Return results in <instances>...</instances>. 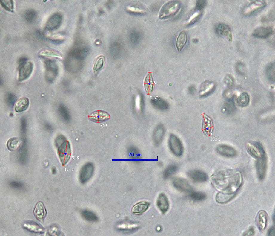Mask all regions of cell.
<instances>
[{
    "instance_id": "obj_4",
    "label": "cell",
    "mask_w": 275,
    "mask_h": 236,
    "mask_svg": "<svg viewBox=\"0 0 275 236\" xmlns=\"http://www.w3.org/2000/svg\"><path fill=\"white\" fill-rule=\"evenodd\" d=\"M246 148L248 153L254 158L257 159L265 156L262 146L257 142H248L246 144Z\"/></svg>"
},
{
    "instance_id": "obj_35",
    "label": "cell",
    "mask_w": 275,
    "mask_h": 236,
    "mask_svg": "<svg viewBox=\"0 0 275 236\" xmlns=\"http://www.w3.org/2000/svg\"><path fill=\"white\" fill-rule=\"evenodd\" d=\"M0 4L5 10L11 12L13 11L14 2L13 0H0Z\"/></svg>"
},
{
    "instance_id": "obj_28",
    "label": "cell",
    "mask_w": 275,
    "mask_h": 236,
    "mask_svg": "<svg viewBox=\"0 0 275 236\" xmlns=\"http://www.w3.org/2000/svg\"><path fill=\"white\" fill-rule=\"evenodd\" d=\"M178 169V167L176 164H173L169 165L165 169L163 173V176L167 179L176 173Z\"/></svg>"
},
{
    "instance_id": "obj_6",
    "label": "cell",
    "mask_w": 275,
    "mask_h": 236,
    "mask_svg": "<svg viewBox=\"0 0 275 236\" xmlns=\"http://www.w3.org/2000/svg\"><path fill=\"white\" fill-rule=\"evenodd\" d=\"M45 77L46 80L51 83L54 80L57 72V67L53 60L46 59L44 61Z\"/></svg>"
},
{
    "instance_id": "obj_46",
    "label": "cell",
    "mask_w": 275,
    "mask_h": 236,
    "mask_svg": "<svg viewBox=\"0 0 275 236\" xmlns=\"http://www.w3.org/2000/svg\"><path fill=\"white\" fill-rule=\"evenodd\" d=\"M127 9L129 11L133 12L141 13L143 12V10H140V9L137 8H135L133 7H129L127 8Z\"/></svg>"
},
{
    "instance_id": "obj_36",
    "label": "cell",
    "mask_w": 275,
    "mask_h": 236,
    "mask_svg": "<svg viewBox=\"0 0 275 236\" xmlns=\"http://www.w3.org/2000/svg\"><path fill=\"white\" fill-rule=\"evenodd\" d=\"M104 58L103 56L99 57L96 61L93 67V70L96 74L102 68L104 64Z\"/></svg>"
},
{
    "instance_id": "obj_15",
    "label": "cell",
    "mask_w": 275,
    "mask_h": 236,
    "mask_svg": "<svg viewBox=\"0 0 275 236\" xmlns=\"http://www.w3.org/2000/svg\"><path fill=\"white\" fill-rule=\"evenodd\" d=\"M273 31V28L271 27H259L254 30L252 35L256 38H265L269 36Z\"/></svg>"
},
{
    "instance_id": "obj_45",
    "label": "cell",
    "mask_w": 275,
    "mask_h": 236,
    "mask_svg": "<svg viewBox=\"0 0 275 236\" xmlns=\"http://www.w3.org/2000/svg\"><path fill=\"white\" fill-rule=\"evenodd\" d=\"M27 61V59L25 57H21L18 61V68L21 66Z\"/></svg>"
},
{
    "instance_id": "obj_5",
    "label": "cell",
    "mask_w": 275,
    "mask_h": 236,
    "mask_svg": "<svg viewBox=\"0 0 275 236\" xmlns=\"http://www.w3.org/2000/svg\"><path fill=\"white\" fill-rule=\"evenodd\" d=\"M266 5V2L264 1H254L244 8L243 14L245 16L252 15L259 11Z\"/></svg>"
},
{
    "instance_id": "obj_20",
    "label": "cell",
    "mask_w": 275,
    "mask_h": 236,
    "mask_svg": "<svg viewBox=\"0 0 275 236\" xmlns=\"http://www.w3.org/2000/svg\"><path fill=\"white\" fill-rule=\"evenodd\" d=\"M149 205V203L147 202H139L133 207L131 209L132 213L136 215L141 214L148 210Z\"/></svg>"
},
{
    "instance_id": "obj_21",
    "label": "cell",
    "mask_w": 275,
    "mask_h": 236,
    "mask_svg": "<svg viewBox=\"0 0 275 236\" xmlns=\"http://www.w3.org/2000/svg\"><path fill=\"white\" fill-rule=\"evenodd\" d=\"M202 124V130L205 134H211L213 129V124L211 118L207 115L204 114Z\"/></svg>"
},
{
    "instance_id": "obj_14",
    "label": "cell",
    "mask_w": 275,
    "mask_h": 236,
    "mask_svg": "<svg viewBox=\"0 0 275 236\" xmlns=\"http://www.w3.org/2000/svg\"><path fill=\"white\" fill-rule=\"evenodd\" d=\"M268 219L267 214L265 211L261 210L258 212L256 222L257 226L260 231H263L265 229L267 225Z\"/></svg>"
},
{
    "instance_id": "obj_18",
    "label": "cell",
    "mask_w": 275,
    "mask_h": 236,
    "mask_svg": "<svg viewBox=\"0 0 275 236\" xmlns=\"http://www.w3.org/2000/svg\"><path fill=\"white\" fill-rule=\"evenodd\" d=\"M216 150L221 155L227 157H233L236 154L235 150L233 147L225 145H218L216 148Z\"/></svg>"
},
{
    "instance_id": "obj_3",
    "label": "cell",
    "mask_w": 275,
    "mask_h": 236,
    "mask_svg": "<svg viewBox=\"0 0 275 236\" xmlns=\"http://www.w3.org/2000/svg\"><path fill=\"white\" fill-rule=\"evenodd\" d=\"M168 145L171 152L177 157L181 156L183 153L184 148L182 142L176 135L172 134L169 136Z\"/></svg>"
},
{
    "instance_id": "obj_24",
    "label": "cell",
    "mask_w": 275,
    "mask_h": 236,
    "mask_svg": "<svg viewBox=\"0 0 275 236\" xmlns=\"http://www.w3.org/2000/svg\"><path fill=\"white\" fill-rule=\"evenodd\" d=\"M139 227L138 225L135 223L130 221H124L119 223L118 229L120 230L125 231H133Z\"/></svg>"
},
{
    "instance_id": "obj_25",
    "label": "cell",
    "mask_w": 275,
    "mask_h": 236,
    "mask_svg": "<svg viewBox=\"0 0 275 236\" xmlns=\"http://www.w3.org/2000/svg\"><path fill=\"white\" fill-rule=\"evenodd\" d=\"M29 105L28 99L26 97H23L19 98L16 103L15 105V111L18 112H21L26 110Z\"/></svg>"
},
{
    "instance_id": "obj_40",
    "label": "cell",
    "mask_w": 275,
    "mask_h": 236,
    "mask_svg": "<svg viewBox=\"0 0 275 236\" xmlns=\"http://www.w3.org/2000/svg\"><path fill=\"white\" fill-rule=\"evenodd\" d=\"M129 154L133 157V158L135 159L136 156L139 154L138 150L134 147H130L128 150Z\"/></svg>"
},
{
    "instance_id": "obj_11",
    "label": "cell",
    "mask_w": 275,
    "mask_h": 236,
    "mask_svg": "<svg viewBox=\"0 0 275 236\" xmlns=\"http://www.w3.org/2000/svg\"><path fill=\"white\" fill-rule=\"evenodd\" d=\"M70 149L69 144L67 141L62 143L59 148V156L63 165L67 163L70 158Z\"/></svg>"
},
{
    "instance_id": "obj_8",
    "label": "cell",
    "mask_w": 275,
    "mask_h": 236,
    "mask_svg": "<svg viewBox=\"0 0 275 236\" xmlns=\"http://www.w3.org/2000/svg\"><path fill=\"white\" fill-rule=\"evenodd\" d=\"M62 17L59 13L52 15L48 19L45 26V30L50 31L57 29L62 23Z\"/></svg>"
},
{
    "instance_id": "obj_47",
    "label": "cell",
    "mask_w": 275,
    "mask_h": 236,
    "mask_svg": "<svg viewBox=\"0 0 275 236\" xmlns=\"http://www.w3.org/2000/svg\"><path fill=\"white\" fill-rule=\"evenodd\" d=\"M268 236H274L275 235V228L274 227H272L270 228L268 232Z\"/></svg>"
},
{
    "instance_id": "obj_17",
    "label": "cell",
    "mask_w": 275,
    "mask_h": 236,
    "mask_svg": "<svg viewBox=\"0 0 275 236\" xmlns=\"http://www.w3.org/2000/svg\"><path fill=\"white\" fill-rule=\"evenodd\" d=\"M256 165L259 178L262 180L265 178L266 171V162L265 156L257 159Z\"/></svg>"
},
{
    "instance_id": "obj_7",
    "label": "cell",
    "mask_w": 275,
    "mask_h": 236,
    "mask_svg": "<svg viewBox=\"0 0 275 236\" xmlns=\"http://www.w3.org/2000/svg\"><path fill=\"white\" fill-rule=\"evenodd\" d=\"M33 63L30 61H28L21 66L18 67L19 80L21 81L28 78L33 72Z\"/></svg>"
},
{
    "instance_id": "obj_23",
    "label": "cell",
    "mask_w": 275,
    "mask_h": 236,
    "mask_svg": "<svg viewBox=\"0 0 275 236\" xmlns=\"http://www.w3.org/2000/svg\"><path fill=\"white\" fill-rule=\"evenodd\" d=\"M236 193L237 192L228 194L220 192L216 196V200L219 203H226L232 199L235 196Z\"/></svg>"
},
{
    "instance_id": "obj_16",
    "label": "cell",
    "mask_w": 275,
    "mask_h": 236,
    "mask_svg": "<svg viewBox=\"0 0 275 236\" xmlns=\"http://www.w3.org/2000/svg\"><path fill=\"white\" fill-rule=\"evenodd\" d=\"M156 205L162 213L165 214L168 211L169 207V203L165 194L163 193L159 194L157 200Z\"/></svg>"
},
{
    "instance_id": "obj_31",
    "label": "cell",
    "mask_w": 275,
    "mask_h": 236,
    "mask_svg": "<svg viewBox=\"0 0 275 236\" xmlns=\"http://www.w3.org/2000/svg\"><path fill=\"white\" fill-rule=\"evenodd\" d=\"M21 140L16 138L10 139L7 144L8 149L11 151H14L17 149L21 144Z\"/></svg>"
},
{
    "instance_id": "obj_48",
    "label": "cell",
    "mask_w": 275,
    "mask_h": 236,
    "mask_svg": "<svg viewBox=\"0 0 275 236\" xmlns=\"http://www.w3.org/2000/svg\"><path fill=\"white\" fill-rule=\"evenodd\" d=\"M52 172H53V173L54 174L56 172V170L55 169H53L52 170Z\"/></svg>"
},
{
    "instance_id": "obj_9",
    "label": "cell",
    "mask_w": 275,
    "mask_h": 236,
    "mask_svg": "<svg viewBox=\"0 0 275 236\" xmlns=\"http://www.w3.org/2000/svg\"><path fill=\"white\" fill-rule=\"evenodd\" d=\"M173 184L177 189L182 192L190 194L193 191L191 186L188 181L184 178H175L173 180Z\"/></svg>"
},
{
    "instance_id": "obj_44",
    "label": "cell",
    "mask_w": 275,
    "mask_h": 236,
    "mask_svg": "<svg viewBox=\"0 0 275 236\" xmlns=\"http://www.w3.org/2000/svg\"><path fill=\"white\" fill-rule=\"evenodd\" d=\"M10 185L14 188H20L23 186V185L21 183L16 182H11Z\"/></svg>"
},
{
    "instance_id": "obj_22",
    "label": "cell",
    "mask_w": 275,
    "mask_h": 236,
    "mask_svg": "<svg viewBox=\"0 0 275 236\" xmlns=\"http://www.w3.org/2000/svg\"><path fill=\"white\" fill-rule=\"evenodd\" d=\"M33 213L38 220L42 221L46 214V210L42 202H39L37 203L34 208Z\"/></svg>"
},
{
    "instance_id": "obj_43",
    "label": "cell",
    "mask_w": 275,
    "mask_h": 236,
    "mask_svg": "<svg viewBox=\"0 0 275 236\" xmlns=\"http://www.w3.org/2000/svg\"><path fill=\"white\" fill-rule=\"evenodd\" d=\"M153 87V80L151 73H150V85L149 86V94L152 92Z\"/></svg>"
},
{
    "instance_id": "obj_41",
    "label": "cell",
    "mask_w": 275,
    "mask_h": 236,
    "mask_svg": "<svg viewBox=\"0 0 275 236\" xmlns=\"http://www.w3.org/2000/svg\"><path fill=\"white\" fill-rule=\"evenodd\" d=\"M206 1L205 0H199L197 2L196 9L198 11H201L205 6Z\"/></svg>"
},
{
    "instance_id": "obj_1",
    "label": "cell",
    "mask_w": 275,
    "mask_h": 236,
    "mask_svg": "<svg viewBox=\"0 0 275 236\" xmlns=\"http://www.w3.org/2000/svg\"><path fill=\"white\" fill-rule=\"evenodd\" d=\"M211 180L216 189L220 192L228 194L237 192L242 182L241 173L234 170L217 172L211 176Z\"/></svg>"
},
{
    "instance_id": "obj_2",
    "label": "cell",
    "mask_w": 275,
    "mask_h": 236,
    "mask_svg": "<svg viewBox=\"0 0 275 236\" xmlns=\"http://www.w3.org/2000/svg\"><path fill=\"white\" fill-rule=\"evenodd\" d=\"M181 7V4L178 1H172L165 4L161 8L159 15L161 19L168 18L175 15Z\"/></svg>"
},
{
    "instance_id": "obj_34",
    "label": "cell",
    "mask_w": 275,
    "mask_h": 236,
    "mask_svg": "<svg viewBox=\"0 0 275 236\" xmlns=\"http://www.w3.org/2000/svg\"><path fill=\"white\" fill-rule=\"evenodd\" d=\"M190 197L192 200L195 201H201L206 198L205 194L202 192L193 191L190 194Z\"/></svg>"
},
{
    "instance_id": "obj_42",
    "label": "cell",
    "mask_w": 275,
    "mask_h": 236,
    "mask_svg": "<svg viewBox=\"0 0 275 236\" xmlns=\"http://www.w3.org/2000/svg\"><path fill=\"white\" fill-rule=\"evenodd\" d=\"M255 233L254 228L253 227H250L244 233L243 236H253Z\"/></svg>"
},
{
    "instance_id": "obj_37",
    "label": "cell",
    "mask_w": 275,
    "mask_h": 236,
    "mask_svg": "<svg viewBox=\"0 0 275 236\" xmlns=\"http://www.w3.org/2000/svg\"><path fill=\"white\" fill-rule=\"evenodd\" d=\"M24 226L27 230L35 232H40L43 231L42 228L36 223H26L24 224Z\"/></svg>"
},
{
    "instance_id": "obj_12",
    "label": "cell",
    "mask_w": 275,
    "mask_h": 236,
    "mask_svg": "<svg viewBox=\"0 0 275 236\" xmlns=\"http://www.w3.org/2000/svg\"><path fill=\"white\" fill-rule=\"evenodd\" d=\"M188 175L192 180L196 182H204L208 179V176L206 174L199 170H190L188 173Z\"/></svg>"
},
{
    "instance_id": "obj_33",
    "label": "cell",
    "mask_w": 275,
    "mask_h": 236,
    "mask_svg": "<svg viewBox=\"0 0 275 236\" xmlns=\"http://www.w3.org/2000/svg\"><path fill=\"white\" fill-rule=\"evenodd\" d=\"M40 54L42 56L47 57H59L60 56L58 52L50 49H46L41 51Z\"/></svg>"
},
{
    "instance_id": "obj_32",
    "label": "cell",
    "mask_w": 275,
    "mask_h": 236,
    "mask_svg": "<svg viewBox=\"0 0 275 236\" xmlns=\"http://www.w3.org/2000/svg\"><path fill=\"white\" fill-rule=\"evenodd\" d=\"M82 214L83 217L88 221L94 222L98 220L97 216L92 211L84 210L82 211Z\"/></svg>"
},
{
    "instance_id": "obj_19",
    "label": "cell",
    "mask_w": 275,
    "mask_h": 236,
    "mask_svg": "<svg viewBox=\"0 0 275 236\" xmlns=\"http://www.w3.org/2000/svg\"><path fill=\"white\" fill-rule=\"evenodd\" d=\"M91 120L96 122H101L110 118V115L107 112L101 110H97L91 113L89 116Z\"/></svg>"
},
{
    "instance_id": "obj_13",
    "label": "cell",
    "mask_w": 275,
    "mask_h": 236,
    "mask_svg": "<svg viewBox=\"0 0 275 236\" xmlns=\"http://www.w3.org/2000/svg\"><path fill=\"white\" fill-rule=\"evenodd\" d=\"M165 133V130L162 124L158 125L154 130L153 135V139L155 144L159 145L162 142Z\"/></svg>"
},
{
    "instance_id": "obj_26",
    "label": "cell",
    "mask_w": 275,
    "mask_h": 236,
    "mask_svg": "<svg viewBox=\"0 0 275 236\" xmlns=\"http://www.w3.org/2000/svg\"><path fill=\"white\" fill-rule=\"evenodd\" d=\"M188 41V36L186 33L184 31L181 32L178 35L176 41V45L178 51H180Z\"/></svg>"
},
{
    "instance_id": "obj_29",
    "label": "cell",
    "mask_w": 275,
    "mask_h": 236,
    "mask_svg": "<svg viewBox=\"0 0 275 236\" xmlns=\"http://www.w3.org/2000/svg\"><path fill=\"white\" fill-rule=\"evenodd\" d=\"M249 101V96L247 93L242 92L238 97L237 104L240 107H245L247 106Z\"/></svg>"
},
{
    "instance_id": "obj_10",
    "label": "cell",
    "mask_w": 275,
    "mask_h": 236,
    "mask_svg": "<svg viewBox=\"0 0 275 236\" xmlns=\"http://www.w3.org/2000/svg\"><path fill=\"white\" fill-rule=\"evenodd\" d=\"M215 30L217 34L230 42L232 41V35L230 28L227 24L220 23L216 25Z\"/></svg>"
},
{
    "instance_id": "obj_30",
    "label": "cell",
    "mask_w": 275,
    "mask_h": 236,
    "mask_svg": "<svg viewBox=\"0 0 275 236\" xmlns=\"http://www.w3.org/2000/svg\"><path fill=\"white\" fill-rule=\"evenodd\" d=\"M36 12L32 9L26 11L24 13V17L25 20L28 23H31L34 22L37 17Z\"/></svg>"
},
{
    "instance_id": "obj_27",
    "label": "cell",
    "mask_w": 275,
    "mask_h": 236,
    "mask_svg": "<svg viewBox=\"0 0 275 236\" xmlns=\"http://www.w3.org/2000/svg\"><path fill=\"white\" fill-rule=\"evenodd\" d=\"M93 171L91 168H84L82 171L80 175V179L81 182L84 183L87 182L91 177Z\"/></svg>"
},
{
    "instance_id": "obj_39",
    "label": "cell",
    "mask_w": 275,
    "mask_h": 236,
    "mask_svg": "<svg viewBox=\"0 0 275 236\" xmlns=\"http://www.w3.org/2000/svg\"><path fill=\"white\" fill-rule=\"evenodd\" d=\"M7 104L10 107H12L15 103L16 98L15 95L12 93H7L6 96Z\"/></svg>"
},
{
    "instance_id": "obj_38",
    "label": "cell",
    "mask_w": 275,
    "mask_h": 236,
    "mask_svg": "<svg viewBox=\"0 0 275 236\" xmlns=\"http://www.w3.org/2000/svg\"><path fill=\"white\" fill-rule=\"evenodd\" d=\"M202 14V12L201 11H198L195 13L190 17L187 22V25H189L193 24L195 23L201 17Z\"/></svg>"
}]
</instances>
